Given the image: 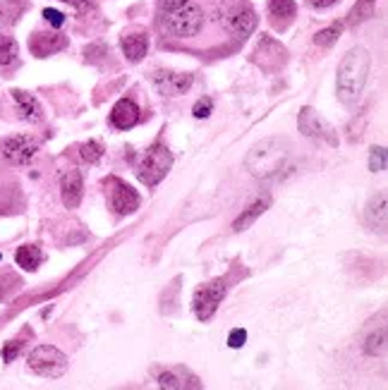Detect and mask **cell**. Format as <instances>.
<instances>
[{
  "mask_svg": "<svg viewBox=\"0 0 388 390\" xmlns=\"http://www.w3.org/2000/svg\"><path fill=\"white\" fill-rule=\"evenodd\" d=\"M369 67H372V56L362 46L350 48L348 56L343 58V62L338 65V82H336L338 99H341L343 106L352 108L360 101L367 84V77H369Z\"/></svg>",
  "mask_w": 388,
  "mask_h": 390,
  "instance_id": "cell-1",
  "label": "cell"
},
{
  "mask_svg": "<svg viewBox=\"0 0 388 390\" xmlns=\"http://www.w3.org/2000/svg\"><path fill=\"white\" fill-rule=\"evenodd\" d=\"M285 158H288V151L278 139H264L252 146L245 165L254 178H271L283 168Z\"/></svg>",
  "mask_w": 388,
  "mask_h": 390,
  "instance_id": "cell-2",
  "label": "cell"
},
{
  "mask_svg": "<svg viewBox=\"0 0 388 390\" xmlns=\"http://www.w3.org/2000/svg\"><path fill=\"white\" fill-rule=\"evenodd\" d=\"M163 27H166V32L171 34V36H178V38L197 36L204 27V12L199 5L185 3L182 8L173 10V12H166Z\"/></svg>",
  "mask_w": 388,
  "mask_h": 390,
  "instance_id": "cell-3",
  "label": "cell"
},
{
  "mask_svg": "<svg viewBox=\"0 0 388 390\" xmlns=\"http://www.w3.org/2000/svg\"><path fill=\"white\" fill-rule=\"evenodd\" d=\"M173 165V154L163 144H154L151 149L144 154L142 163L137 168V175L147 187H156L163 178L168 175Z\"/></svg>",
  "mask_w": 388,
  "mask_h": 390,
  "instance_id": "cell-4",
  "label": "cell"
},
{
  "mask_svg": "<svg viewBox=\"0 0 388 390\" xmlns=\"http://www.w3.org/2000/svg\"><path fill=\"white\" fill-rule=\"evenodd\" d=\"M67 357L53 345H41L29 354V369L43 378H58L67 371Z\"/></svg>",
  "mask_w": 388,
  "mask_h": 390,
  "instance_id": "cell-5",
  "label": "cell"
},
{
  "mask_svg": "<svg viewBox=\"0 0 388 390\" xmlns=\"http://www.w3.org/2000/svg\"><path fill=\"white\" fill-rule=\"evenodd\" d=\"M226 292H228V282L223 280V278H216V280H211L208 285L197 287V292H194L192 297L194 316H197L199 321L211 319V316L216 314L218 304L223 302V297H226Z\"/></svg>",
  "mask_w": 388,
  "mask_h": 390,
  "instance_id": "cell-6",
  "label": "cell"
},
{
  "mask_svg": "<svg viewBox=\"0 0 388 390\" xmlns=\"http://www.w3.org/2000/svg\"><path fill=\"white\" fill-rule=\"evenodd\" d=\"M298 127L304 136L314 141H326L328 146H338V132L333 130L331 123L322 118L314 108H302L300 110V118H298Z\"/></svg>",
  "mask_w": 388,
  "mask_h": 390,
  "instance_id": "cell-7",
  "label": "cell"
},
{
  "mask_svg": "<svg viewBox=\"0 0 388 390\" xmlns=\"http://www.w3.org/2000/svg\"><path fill=\"white\" fill-rule=\"evenodd\" d=\"M38 144L32 136H8L0 141V156L12 165H27L36 156Z\"/></svg>",
  "mask_w": 388,
  "mask_h": 390,
  "instance_id": "cell-8",
  "label": "cell"
},
{
  "mask_svg": "<svg viewBox=\"0 0 388 390\" xmlns=\"http://www.w3.org/2000/svg\"><path fill=\"white\" fill-rule=\"evenodd\" d=\"M106 187H110V206L115 208L118 216H128V213H134L139 208V194L123 180H106Z\"/></svg>",
  "mask_w": 388,
  "mask_h": 390,
  "instance_id": "cell-9",
  "label": "cell"
},
{
  "mask_svg": "<svg viewBox=\"0 0 388 390\" xmlns=\"http://www.w3.org/2000/svg\"><path fill=\"white\" fill-rule=\"evenodd\" d=\"M151 80H154V86H156L163 96H182L192 86L194 77L187 75V72L158 70V72H154Z\"/></svg>",
  "mask_w": 388,
  "mask_h": 390,
  "instance_id": "cell-10",
  "label": "cell"
},
{
  "mask_svg": "<svg viewBox=\"0 0 388 390\" xmlns=\"http://www.w3.org/2000/svg\"><path fill=\"white\" fill-rule=\"evenodd\" d=\"M84 194V182H82L80 170H67L60 178V197L67 208H77Z\"/></svg>",
  "mask_w": 388,
  "mask_h": 390,
  "instance_id": "cell-11",
  "label": "cell"
},
{
  "mask_svg": "<svg viewBox=\"0 0 388 390\" xmlns=\"http://www.w3.org/2000/svg\"><path fill=\"white\" fill-rule=\"evenodd\" d=\"M226 27H228V32L235 34L237 38H247L256 29L254 10H250V8L232 10V12L226 17Z\"/></svg>",
  "mask_w": 388,
  "mask_h": 390,
  "instance_id": "cell-12",
  "label": "cell"
},
{
  "mask_svg": "<svg viewBox=\"0 0 388 390\" xmlns=\"http://www.w3.org/2000/svg\"><path fill=\"white\" fill-rule=\"evenodd\" d=\"M67 46V38L60 36V34H46V32H38L29 38V48L36 58H46L51 53H58Z\"/></svg>",
  "mask_w": 388,
  "mask_h": 390,
  "instance_id": "cell-13",
  "label": "cell"
},
{
  "mask_svg": "<svg viewBox=\"0 0 388 390\" xmlns=\"http://www.w3.org/2000/svg\"><path fill=\"white\" fill-rule=\"evenodd\" d=\"M139 123V108L134 101L130 99H120L118 103L110 110V125L118 130H130Z\"/></svg>",
  "mask_w": 388,
  "mask_h": 390,
  "instance_id": "cell-14",
  "label": "cell"
},
{
  "mask_svg": "<svg viewBox=\"0 0 388 390\" xmlns=\"http://www.w3.org/2000/svg\"><path fill=\"white\" fill-rule=\"evenodd\" d=\"M295 12H298V5L293 0H269V19L280 32L293 22Z\"/></svg>",
  "mask_w": 388,
  "mask_h": 390,
  "instance_id": "cell-15",
  "label": "cell"
},
{
  "mask_svg": "<svg viewBox=\"0 0 388 390\" xmlns=\"http://www.w3.org/2000/svg\"><path fill=\"white\" fill-rule=\"evenodd\" d=\"M158 386L161 388H202V383H199V378L192 376L187 369L175 367L158 376Z\"/></svg>",
  "mask_w": 388,
  "mask_h": 390,
  "instance_id": "cell-16",
  "label": "cell"
},
{
  "mask_svg": "<svg viewBox=\"0 0 388 390\" xmlns=\"http://www.w3.org/2000/svg\"><path fill=\"white\" fill-rule=\"evenodd\" d=\"M120 46H123V53L130 62H139L149 51V36L144 32L125 34L123 41H120Z\"/></svg>",
  "mask_w": 388,
  "mask_h": 390,
  "instance_id": "cell-17",
  "label": "cell"
},
{
  "mask_svg": "<svg viewBox=\"0 0 388 390\" xmlns=\"http://www.w3.org/2000/svg\"><path fill=\"white\" fill-rule=\"evenodd\" d=\"M12 99H14V103H17L19 118L22 120H27V123H38V120L43 118L41 106H38V101L34 99L32 94H27V91H22V89H14Z\"/></svg>",
  "mask_w": 388,
  "mask_h": 390,
  "instance_id": "cell-18",
  "label": "cell"
},
{
  "mask_svg": "<svg viewBox=\"0 0 388 390\" xmlns=\"http://www.w3.org/2000/svg\"><path fill=\"white\" fill-rule=\"evenodd\" d=\"M14 261H17V266H22L24 271H36L38 266H41L43 261V254L38 247L34 245H24L17 249V254H14Z\"/></svg>",
  "mask_w": 388,
  "mask_h": 390,
  "instance_id": "cell-19",
  "label": "cell"
},
{
  "mask_svg": "<svg viewBox=\"0 0 388 390\" xmlns=\"http://www.w3.org/2000/svg\"><path fill=\"white\" fill-rule=\"evenodd\" d=\"M266 206H269V199H256V202L252 204V206L247 208V211L242 213V216L237 218L235 223H232V230H235V232H242V230H247V228H250L252 223H254L256 218H259L261 213L266 211Z\"/></svg>",
  "mask_w": 388,
  "mask_h": 390,
  "instance_id": "cell-20",
  "label": "cell"
},
{
  "mask_svg": "<svg viewBox=\"0 0 388 390\" xmlns=\"http://www.w3.org/2000/svg\"><path fill=\"white\" fill-rule=\"evenodd\" d=\"M367 221H369V226L379 228V232H386V197L384 194H379V199H374V202L369 204V208H367Z\"/></svg>",
  "mask_w": 388,
  "mask_h": 390,
  "instance_id": "cell-21",
  "label": "cell"
},
{
  "mask_svg": "<svg viewBox=\"0 0 388 390\" xmlns=\"http://www.w3.org/2000/svg\"><path fill=\"white\" fill-rule=\"evenodd\" d=\"M374 10H376V0H357V5L348 14V27H355V24L374 17Z\"/></svg>",
  "mask_w": 388,
  "mask_h": 390,
  "instance_id": "cell-22",
  "label": "cell"
},
{
  "mask_svg": "<svg viewBox=\"0 0 388 390\" xmlns=\"http://www.w3.org/2000/svg\"><path fill=\"white\" fill-rule=\"evenodd\" d=\"M24 12L22 0H0V24H14Z\"/></svg>",
  "mask_w": 388,
  "mask_h": 390,
  "instance_id": "cell-23",
  "label": "cell"
},
{
  "mask_svg": "<svg viewBox=\"0 0 388 390\" xmlns=\"http://www.w3.org/2000/svg\"><path fill=\"white\" fill-rule=\"evenodd\" d=\"M80 156L84 163H99L101 158H104V144L101 141H86V144L80 146Z\"/></svg>",
  "mask_w": 388,
  "mask_h": 390,
  "instance_id": "cell-24",
  "label": "cell"
},
{
  "mask_svg": "<svg viewBox=\"0 0 388 390\" xmlns=\"http://www.w3.org/2000/svg\"><path fill=\"white\" fill-rule=\"evenodd\" d=\"M343 34V24H331V27H326V29H322V32L314 36V43L317 46H322V48H328V46H333V43L338 41V36Z\"/></svg>",
  "mask_w": 388,
  "mask_h": 390,
  "instance_id": "cell-25",
  "label": "cell"
},
{
  "mask_svg": "<svg viewBox=\"0 0 388 390\" xmlns=\"http://www.w3.org/2000/svg\"><path fill=\"white\" fill-rule=\"evenodd\" d=\"M17 58V41L12 36L0 34V65H10Z\"/></svg>",
  "mask_w": 388,
  "mask_h": 390,
  "instance_id": "cell-26",
  "label": "cell"
},
{
  "mask_svg": "<svg viewBox=\"0 0 388 390\" xmlns=\"http://www.w3.org/2000/svg\"><path fill=\"white\" fill-rule=\"evenodd\" d=\"M384 350H386V330H381L379 335H372V338L367 340V345H365V352L372 354V357L381 354Z\"/></svg>",
  "mask_w": 388,
  "mask_h": 390,
  "instance_id": "cell-27",
  "label": "cell"
},
{
  "mask_svg": "<svg viewBox=\"0 0 388 390\" xmlns=\"http://www.w3.org/2000/svg\"><path fill=\"white\" fill-rule=\"evenodd\" d=\"M386 168V149L381 146H374L369 154V170L372 173H381Z\"/></svg>",
  "mask_w": 388,
  "mask_h": 390,
  "instance_id": "cell-28",
  "label": "cell"
},
{
  "mask_svg": "<svg viewBox=\"0 0 388 390\" xmlns=\"http://www.w3.org/2000/svg\"><path fill=\"white\" fill-rule=\"evenodd\" d=\"M211 108H213V101L211 99H199L197 103H194V118L197 120H204V118H208L211 115Z\"/></svg>",
  "mask_w": 388,
  "mask_h": 390,
  "instance_id": "cell-29",
  "label": "cell"
},
{
  "mask_svg": "<svg viewBox=\"0 0 388 390\" xmlns=\"http://www.w3.org/2000/svg\"><path fill=\"white\" fill-rule=\"evenodd\" d=\"M19 350H22V343H19V340H10V343L3 348V359L5 362H12V359L19 354Z\"/></svg>",
  "mask_w": 388,
  "mask_h": 390,
  "instance_id": "cell-30",
  "label": "cell"
},
{
  "mask_svg": "<svg viewBox=\"0 0 388 390\" xmlns=\"http://www.w3.org/2000/svg\"><path fill=\"white\" fill-rule=\"evenodd\" d=\"M43 17H46L48 22L53 24V27H62V24H65V14H62V12H58V10L46 8V10H43Z\"/></svg>",
  "mask_w": 388,
  "mask_h": 390,
  "instance_id": "cell-31",
  "label": "cell"
},
{
  "mask_svg": "<svg viewBox=\"0 0 388 390\" xmlns=\"http://www.w3.org/2000/svg\"><path fill=\"white\" fill-rule=\"evenodd\" d=\"M245 340H247V333L242 328H235L230 333V338H228V345H230L232 350H237V348H242L245 345Z\"/></svg>",
  "mask_w": 388,
  "mask_h": 390,
  "instance_id": "cell-32",
  "label": "cell"
},
{
  "mask_svg": "<svg viewBox=\"0 0 388 390\" xmlns=\"http://www.w3.org/2000/svg\"><path fill=\"white\" fill-rule=\"evenodd\" d=\"M185 3H190V0H158V10L161 12H173V10L182 8Z\"/></svg>",
  "mask_w": 388,
  "mask_h": 390,
  "instance_id": "cell-33",
  "label": "cell"
},
{
  "mask_svg": "<svg viewBox=\"0 0 388 390\" xmlns=\"http://www.w3.org/2000/svg\"><path fill=\"white\" fill-rule=\"evenodd\" d=\"M312 3V8H319V10H324V8H331L333 3H338V0H309Z\"/></svg>",
  "mask_w": 388,
  "mask_h": 390,
  "instance_id": "cell-34",
  "label": "cell"
},
{
  "mask_svg": "<svg viewBox=\"0 0 388 390\" xmlns=\"http://www.w3.org/2000/svg\"><path fill=\"white\" fill-rule=\"evenodd\" d=\"M62 3L72 5V8H77V10H86V8H89V0H62Z\"/></svg>",
  "mask_w": 388,
  "mask_h": 390,
  "instance_id": "cell-35",
  "label": "cell"
},
{
  "mask_svg": "<svg viewBox=\"0 0 388 390\" xmlns=\"http://www.w3.org/2000/svg\"><path fill=\"white\" fill-rule=\"evenodd\" d=\"M0 259H3V256H0Z\"/></svg>",
  "mask_w": 388,
  "mask_h": 390,
  "instance_id": "cell-36",
  "label": "cell"
}]
</instances>
